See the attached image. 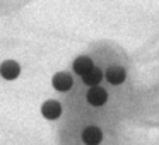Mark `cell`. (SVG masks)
<instances>
[{"label": "cell", "instance_id": "7a4b0ae2", "mask_svg": "<svg viewBox=\"0 0 159 145\" xmlns=\"http://www.w3.org/2000/svg\"><path fill=\"white\" fill-rule=\"evenodd\" d=\"M82 140L87 145H98L103 140V133H101V130L98 126H87L82 131Z\"/></svg>", "mask_w": 159, "mask_h": 145}, {"label": "cell", "instance_id": "ba28073f", "mask_svg": "<svg viewBox=\"0 0 159 145\" xmlns=\"http://www.w3.org/2000/svg\"><path fill=\"white\" fill-rule=\"evenodd\" d=\"M101 79H103V72H101L99 68H91L89 72H86L82 75V80L87 84V86H96V84L101 82Z\"/></svg>", "mask_w": 159, "mask_h": 145}, {"label": "cell", "instance_id": "5b68a950", "mask_svg": "<svg viewBox=\"0 0 159 145\" xmlns=\"http://www.w3.org/2000/svg\"><path fill=\"white\" fill-rule=\"evenodd\" d=\"M52 84H53V87H55L57 90H60V92H65V90H69L70 87H72V79H70L69 73L60 72V73H57V75L53 77Z\"/></svg>", "mask_w": 159, "mask_h": 145}, {"label": "cell", "instance_id": "8992f818", "mask_svg": "<svg viewBox=\"0 0 159 145\" xmlns=\"http://www.w3.org/2000/svg\"><path fill=\"white\" fill-rule=\"evenodd\" d=\"M125 77H127V72L121 67H110L106 70V79L111 84H121L125 80Z\"/></svg>", "mask_w": 159, "mask_h": 145}, {"label": "cell", "instance_id": "6da1fadb", "mask_svg": "<svg viewBox=\"0 0 159 145\" xmlns=\"http://www.w3.org/2000/svg\"><path fill=\"white\" fill-rule=\"evenodd\" d=\"M19 73H21V67H19V63L12 62V60H7L0 65V75L7 80H14Z\"/></svg>", "mask_w": 159, "mask_h": 145}, {"label": "cell", "instance_id": "277c9868", "mask_svg": "<svg viewBox=\"0 0 159 145\" xmlns=\"http://www.w3.org/2000/svg\"><path fill=\"white\" fill-rule=\"evenodd\" d=\"M41 113L45 118L48 120H57V118L62 114V106H60L57 101H46L41 108Z\"/></svg>", "mask_w": 159, "mask_h": 145}, {"label": "cell", "instance_id": "52a82bcc", "mask_svg": "<svg viewBox=\"0 0 159 145\" xmlns=\"http://www.w3.org/2000/svg\"><path fill=\"white\" fill-rule=\"evenodd\" d=\"M93 68V60L87 58V56H79V58L74 62V70H75L79 75H84L86 72Z\"/></svg>", "mask_w": 159, "mask_h": 145}, {"label": "cell", "instance_id": "3957f363", "mask_svg": "<svg viewBox=\"0 0 159 145\" xmlns=\"http://www.w3.org/2000/svg\"><path fill=\"white\" fill-rule=\"evenodd\" d=\"M108 99V94L104 89L101 87H93V89L87 92V101H89L93 106H103Z\"/></svg>", "mask_w": 159, "mask_h": 145}]
</instances>
